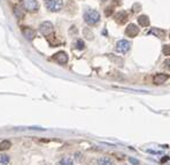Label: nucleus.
Here are the masks:
<instances>
[{
	"label": "nucleus",
	"instance_id": "nucleus-1",
	"mask_svg": "<svg viewBox=\"0 0 170 165\" xmlns=\"http://www.w3.org/2000/svg\"><path fill=\"white\" fill-rule=\"evenodd\" d=\"M84 21L90 24V26H94L97 23H99L100 21V14L99 12H97L95 9H87L84 13Z\"/></svg>",
	"mask_w": 170,
	"mask_h": 165
},
{
	"label": "nucleus",
	"instance_id": "nucleus-2",
	"mask_svg": "<svg viewBox=\"0 0 170 165\" xmlns=\"http://www.w3.org/2000/svg\"><path fill=\"white\" fill-rule=\"evenodd\" d=\"M45 6L49 12H59L63 7V0H45Z\"/></svg>",
	"mask_w": 170,
	"mask_h": 165
},
{
	"label": "nucleus",
	"instance_id": "nucleus-3",
	"mask_svg": "<svg viewBox=\"0 0 170 165\" xmlns=\"http://www.w3.org/2000/svg\"><path fill=\"white\" fill-rule=\"evenodd\" d=\"M22 7L28 12H37L39 9V2L37 0H22Z\"/></svg>",
	"mask_w": 170,
	"mask_h": 165
},
{
	"label": "nucleus",
	"instance_id": "nucleus-4",
	"mask_svg": "<svg viewBox=\"0 0 170 165\" xmlns=\"http://www.w3.org/2000/svg\"><path fill=\"white\" fill-rule=\"evenodd\" d=\"M39 31H40V34L43 36H45V37H48L51 35L53 34V24L48 21H45V22H43L40 26H39Z\"/></svg>",
	"mask_w": 170,
	"mask_h": 165
},
{
	"label": "nucleus",
	"instance_id": "nucleus-5",
	"mask_svg": "<svg viewBox=\"0 0 170 165\" xmlns=\"http://www.w3.org/2000/svg\"><path fill=\"white\" fill-rule=\"evenodd\" d=\"M131 47L130 42H128L126 39H121L116 43V51L120 53H126Z\"/></svg>",
	"mask_w": 170,
	"mask_h": 165
},
{
	"label": "nucleus",
	"instance_id": "nucleus-6",
	"mask_svg": "<svg viewBox=\"0 0 170 165\" xmlns=\"http://www.w3.org/2000/svg\"><path fill=\"white\" fill-rule=\"evenodd\" d=\"M53 60L57 61V64H60V65H64V64L68 62V56L64 51H59L53 56Z\"/></svg>",
	"mask_w": 170,
	"mask_h": 165
},
{
	"label": "nucleus",
	"instance_id": "nucleus-7",
	"mask_svg": "<svg viewBox=\"0 0 170 165\" xmlns=\"http://www.w3.org/2000/svg\"><path fill=\"white\" fill-rule=\"evenodd\" d=\"M138 34H139V28L137 27L136 24H133V23L129 24L128 27L125 28V35H126L128 37L133 38V37H136Z\"/></svg>",
	"mask_w": 170,
	"mask_h": 165
},
{
	"label": "nucleus",
	"instance_id": "nucleus-8",
	"mask_svg": "<svg viewBox=\"0 0 170 165\" xmlns=\"http://www.w3.org/2000/svg\"><path fill=\"white\" fill-rule=\"evenodd\" d=\"M169 80V75L168 74H164V73H158L155 74L154 77H153V82H154L155 85H163L164 82Z\"/></svg>",
	"mask_w": 170,
	"mask_h": 165
},
{
	"label": "nucleus",
	"instance_id": "nucleus-9",
	"mask_svg": "<svg viewBox=\"0 0 170 165\" xmlns=\"http://www.w3.org/2000/svg\"><path fill=\"white\" fill-rule=\"evenodd\" d=\"M22 34H23V36H24L27 39H29V41H32V39L34 38V36H36V32H34V29H31V28H29V27H23Z\"/></svg>",
	"mask_w": 170,
	"mask_h": 165
},
{
	"label": "nucleus",
	"instance_id": "nucleus-10",
	"mask_svg": "<svg viewBox=\"0 0 170 165\" xmlns=\"http://www.w3.org/2000/svg\"><path fill=\"white\" fill-rule=\"evenodd\" d=\"M115 21L120 24H124L128 21V14L125 12H118L116 15H115Z\"/></svg>",
	"mask_w": 170,
	"mask_h": 165
},
{
	"label": "nucleus",
	"instance_id": "nucleus-11",
	"mask_svg": "<svg viewBox=\"0 0 170 165\" xmlns=\"http://www.w3.org/2000/svg\"><path fill=\"white\" fill-rule=\"evenodd\" d=\"M98 165H115V163L110 157L103 156V157H100L98 159Z\"/></svg>",
	"mask_w": 170,
	"mask_h": 165
},
{
	"label": "nucleus",
	"instance_id": "nucleus-12",
	"mask_svg": "<svg viewBox=\"0 0 170 165\" xmlns=\"http://www.w3.org/2000/svg\"><path fill=\"white\" fill-rule=\"evenodd\" d=\"M138 23H139L141 27H148L149 26V19L146 15H140L138 17Z\"/></svg>",
	"mask_w": 170,
	"mask_h": 165
},
{
	"label": "nucleus",
	"instance_id": "nucleus-13",
	"mask_svg": "<svg viewBox=\"0 0 170 165\" xmlns=\"http://www.w3.org/2000/svg\"><path fill=\"white\" fill-rule=\"evenodd\" d=\"M148 34L151 35H155L156 37H159V38H163L164 37V31L163 30H160V29H158V28H153Z\"/></svg>",
	"mask_w": 170,
	"mask_h": 165
},
{
	"label": "nucleus",
	"instance_id": "nucleus-14",
	"mask_svg": "<svg viewBox=\"0 0 170 165\" xmlns=\"http://www.w3.org/2000/svg\"><path fill=\"white\" fill-rule=\"evenodd\" d=\"M14 14L17 19H23L24 17V12L20 6H14Z\"/></svg>",
	"mask_w": 170,
	"mask_h": 165
},
{
	"label": "nucleus",
	"instance_id": "nucleus-15",
	"mask_svg": "<svg viewBox=\"0 0 170 165\" xmlns=\"http://www.w3.org/2000/svg\"><path fill=\"white\" fill-rule=\"evenodd\" d=\"M11 146V141H8V140H4V141H1L0 142V150H7L9 149Z\"/></svg>",
	"mask_w": 170,
	"mask_h": 165
},
{
	"label": "nucleus",
	"instance_id": "nucleus-16",
	"mask_svg": "<svg viewBox=\"0 0 170 165\" xmlns=\"http://www.w3.org/2000/svg\"><path fill=\"white\" fill-rule=\"evenodd\" d=\"M57 165H74V162H72L71 158L66 157V158H62V159L57 163Z\"/></svg>",
	"mask_w": 170,
	"mask_h": 165
},
{
	"label": "nucleus",
	"instance_id": "nucleus-17",
	"mask_svg": "<svg viewBox=\"0 0 170 165\" xmlns=\"http://www.w3.org/2000/svg\"><path fill=\"white\" fill-rule=\"evenodd\" d=\"M11 161L9 156L7 155H0V165H7Z\"/></svg>",
	"mask_w": 170,
	"mask_h": 165
},
{
	"label": "nucleus",
	"instance_id": "nucleus-18",
	"mask_svg": "<svg viewBox=\"0 0 170 165\" xmlns=\"http://www.w3.org/2000/svg\"><path fill=\"white\" fill-rule=\"evenodd\" d=\"M84 47H85V44L82 39H77L76 41V49H78V50H83Z\"/></svg>",
	"mask_w": 170,
	"mask_h": 165
},
{
	"label": "nucleus",
	"instance_id": "nucleus-19",
	"mask_svg": "<svg viewBox=\"0 0 170 165\" xmlns=\"http://www.w3.org/2000/svg\"><path fill=\"white\" fill-rule=\"evenodd\" d=\"M162 53L164 54V56H168V57L170 56V45H169V44H167V45H163V47H162Z\"/></svg>",
	"mask_w": 170,
	"mask_h": 165
},
{
	"label": "nucleus",
	"instance_id": "nucleus-20",
	"mask_svg": "<svg viewBox=\"0 0 170 165\" xmlns=\"http://www.w3.org/2000/svg\"><path fill=\"white\" fill-rule=\"evenodd\" d=\"M84 34H85V36H89V39L93 38V34H92V32H90V30L85 29V30H84Z\"/></svg>",
	"mask_w": 170,
	"mask_h": 165
},
{
	"label": "nucleus",
	"instance_id": "nucleus-21",
	"mask_svg": "<svg viewBox=\"0 0 170 165\" xmlns=\"http://www.w3.org/2000/svg\"><path fill=\"white\" fill-rule=\"evenodd\" d=\"M105 14H106L107 16H110L112 14H113V8H112V7H108L106 9V11H105Z\"/></svg>",
	"mask_w": 170,
	"mask_h": 165
},
{
	"label": "nucleus",
	"instance_id": "nucleus-22",
	"mask_svg": "<svg viewBox=\"0 0 170 165\" xmlns=\"http://www.w3.org/2000/svg\"><path fill=\"white\" fill-rule=\"evenodd\" d=\"M129 161H130V163H131V164H135V165L139 164V162L137 161L136 158H132V157H130V158H129Z\"/></svg>",
	"mask_w": 170,
	"mask_h": 165
},
{
	"label": "nucleus",
	"instance_id": "nucleus-23",
	"mask_svg": "<svg viewBox=\"0 0 170 165\" xmlns=\"http://www.w3.org/2000/svg\"><path fill=\"white\" fill-rule=\"evenodd\" d=\"M164 65H166L167 68L170 69V58H169V59H167L166 61H164Z\"/></svg>",
	"mask_w": 170,
	"mask_h": 165
},
{
	"label": "nucleus",
	"instance_id": "nucleus-24",
	"mask_svg": "<svg viewBox=\"0 0 170 165\" xmlns=\"http://www.w3.org/2000/svg\"><path fill=\"white\" fill-rule=\"evenodd\" d=\"M169 38H170V34H169Z\"/></svg>",
	"mask_w": 170,
	"mask_h": 165
}]
</instances>
